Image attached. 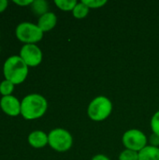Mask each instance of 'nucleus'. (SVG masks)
Listing matches in <instances>:
<instances>
[{
	"label": "nucleus",
	"mask_w": 159,
	"mask_h": 160,
	"mask_svg": "<svg viewBox=\"0 0 159 160\" xmlns=\"http://www.w3.org/2000/svg\"><path fill=\"white\" fill-rule=\"evenodd\" d=\"M48 109L46 98L39 94H29L21 100V115L25 120L42 117Z\"/></svg>",
	"instance_id": "nucleus-1"
},
{
	"label": "nucleus",
	"mask_w": 159,
	"mask_h": 160,
	"mask_svg": "<svg viewBox=\"0 0 159 160\" xmlns=\"http://www.w3.org/2000/svg\"><path fill=\"white\" fill-rule=\"evenodd\" d=\"M112 102L105 96L96 97L88 105L87 114L95 122L106 120L112 112Z\"/></svg>",
	"instance_id": "nucleus-3"
},
{
	"label": "nucleus",
	"mask_w": 159,
	"mask_h": 160,
	"mask_svg": "<svg viewBox=\"0 0 159 160\" xmlns=\"http://www.w3.org/2000/svg\"><path fill=\"white\" fill-rule=\"evenodd\" d=\"M89 8H99L107 4L106 0H82Z\"/></svg>",
	"instance_id": "nucleus-17"
},
{
	"label": "nucleus",
	"mask_w": 159,
	"mask_h": 160,
	"mask_svg": "<svg viewBox=\"0 0 159 160\" xmlns=\"http://www.w3.org/2000/svg\"><path fill=\"white\" fill-rule=\"evenodd\" d=\"M29 72L28 66L23 62L20 55H11L6 59L3 65V74L6 80L14 85L22 83Z\"/></svg>",
	"instance_id": "nucleus-2"
},
{
	"label": "nucleus",
	"mask_w": 159,
	"mask_h": 160,
	"mask_svg": "<svg viewBox=\"0 0 159 160\" xmlns=\"http://www.w3.org/2000/svg\"><path fill=\"white\" fill-rule=\"evenodd\" d=\"M57 23V17L56 15L52 12L49 11L47 13H45L44 15L38 17V21H37V26L41 29V31L43 33L45 32H49L51 30H52L55 25Z\"/></svg>",
	"instance_id": "nucleus-10"
},
{
	"label": "nucleus",
	"mask_w": 159,
	"mask_h": 160,
	"mask_svg": "<svg viewBox=\"0 0 159 160\" xmlns=\"http://www.w3.org/2000/svg\"><path fill=\"white\" fill-rule=\"evenodd\" d=\"M150 142H151V145L152 146H155V147H159V136L153 133L149 139Z\"/></svg>",
	"instance_id": "nucleus-19"
},
{
	"label": "nucleus",
	"mask_w": 159,
	"mask_h": 160,
	"mask_svg": "<svg viewBox=\"0 0 159 160\" xmlns=\"http://www.w3.org/2000/svg\"><path fill=\"white\" fill-rule=\"evenodd\" d=\"M89 10H90V8L82 1L76 5V7L72 10V14L76 19H83L88 15Z\"/></svg>",
	"instance_id": "nucleus-13"
},
{
	"label": "nucleus",
	"mask_w": 159,
	"mask_h": 160,
	"mask_svg": "<svg viewBox=\"0 0 159 160\" xmlns=\"http://www.w3.org/2000/svg\"><path fill=\"white\" fill-rule=\"evenodd\" d=\"M139 160H159V147L147 145L139 152Z\"/></svg>",
	"instance_id": "nucleus-11"
},
{
	"label": "nucleus",
	"mask_w": 159,
	"mask_h": 160,
	"mask_svg": "<svg viewBox=\"0 0 159 160\" xmlns=\"http://www.w3.org/2000/svg\"><path fill=\"white\" fill-rule=\"evenodd\" d=\"M0 108L5 114L11 117H16L21 114V101L12 95L1 98Z\"/></svg>",
	"instance_id": "nucleus-8"
},
{
	"label": "nucleus",
	"mask_w": 159,
	"mask_h": 160,
	"mask_svg": "<svg viewBox=\"0 0 159 160\" xmlns=\"http://www.w3.org/2000/svg\"><path fill=\"white\" fill-rule=\"evenodd\" d=\"M122 142L126 149L139 153L147 146V137L139 129H129L124 133Z\"/></svg>",
	"instance_id": "nucleus-6"
},
{
	"label": "nucleus",
	"mask_w": 159,
	"mask_h": 160,
	"mask_svg": "<svg viewBox=\"0 0 159 160\" xmlns=\"http://www.w3.org/2000/svg\"><path fill=\"white\" fill-rule=\"evenodd\" d=\"M54 4L63 11H72L78 2L76 0H55Z\"/></svg>",
	"instance_id": "nucleus-14"
},
{
	"label": "nucleus",
	"mask_w": 159,
	"mask_h": 160,
	"mask_svg": "<svg viewBox=\"0 0 159 160\" xmlns=\"http://www.w3.org/2000/svg\"><path fill=\"white\" fill-rule=\"evenodd\" d=\"M0 36H1V34H0Z\"/></svg>",
	"instance_id": "nucleus-23"
},
{
	"label": "nucleus",
	"mask_w": 159,
	"mask_h": 160,
	"mask_svg": "<svg viewBox=\"0 0 159 160\" xmlns=\"http://www.w3.org/2000/svg\"><path fill=\"white\" fill-rule=\"evenodd\" d=\"M14 84L7 81V80H3L0 82V94L2 97H7V96H11L13 91H14Z\"/></svg>",
	"instance_id": "nucleus-15"
},
{
	"label": "nucleus",
	"mask_w": 159,
	"mask_h": 160,
	"mask_svg": "<svg viewBox=\"0 0 159 160\" xmlns=\"http://www.w3.org/2000/svg\"><path fill=\"white\" fill-rule=\"evenodd\" d=\"M48 144L52 149L59 153H65L70 150L73 144V138L67 129L57 128L48 134Z\"/></svg>",
	"instance_id": "nucleus-5"
},
{
	"label": "nucleus",
	"mask_w": 159,
	"mask_h": 160,
	"mask_svg": "<svg viewBox=\"0 0 159 160\" xmlns=\"http://www.w3.org/2000/svg\"><path fill=\"white\" fill-rule=\"evenodd\" d=\"M43 35L44 33L37 24L30 22H22L15 29L17 39L24 44H36L43 38Z\"/></svg>",
	"instance_id": "nucleus-4"
},
{
	"label": "nucleus",
	"mask_w": 159,
	"mask_h": 160,
	"mask_svg": "<svg viewBox=\"0 0 159 160\" xmlns=\"http://www.w3.org/2000/svg\"><path fill=\"white\" fill-rule=\"evenodd\" d=\"M19 55L28 68L37 67L41 64L43 59L42 51L36 44H24L21 48Z\"/></svg>",
	"instance_id": "nucleus-7"
},
{
	"label": "nucleus",
	"mask_w": 159,
	"mask_h": 160,
	"mask_svg": "<svg viewBox=\"0 0 159 160\" xmlns=\"http://www.w3.org/2000/svg\"><path fill=\"white\" fill-rule=\"evenodd\" d=\"M13 3L20 7H27V6H31L33 0H14Z\"/></svg>",
	"instance_id": "nucleus-20"
},
{
	"label": "nucleus",
	"mask_w": 159,
	"mask_h": 160,
	"mask_svg": "<svg viewBox=\"0 0 159 160\" xmlns=\"http://www.w3.org/2000/svg\"><path fill=\"white\" fill-rule=\"evenodd\" d=\"M27 142H28L29 145L32 146L33 148H36V149L43 148L49 142L48 134H46L42 130L32 131L27 137Z\"/></svg>",
	"instance_id": "nucleus-9"
},
{
	"label": "nucleus",
	"mask_w": 159,
	"mask_h": 160,
	"mask_svg": "<svg viewBox=\"0 0 159 160\" xmlns=\"http://www.w3.org/2000/svg\"><path fill=\"white\" fill-rule=\"evenodd\" d=\"M91 160H110V158L105 155L98 154V155H96L95 157H93V158Z\"/></svg>",
	"instance_id": "nucleus-22"
},
{
	"label": "nucleus",
	"mask_w": 159,
	"mask_h": 160,
	"mask_svg": "<svg viewBox=\"0 0 159 160\" xmlns=\"http://www.w3.org/2000/svg\"><path fill=\"white\" fill-rule=\"evenodd\" d=\"M119 160H139V153L126 149L119 155Z\"/></svg>",
	"instance_id": "nucleus-16"
},
{
	"label": "nucleus",
	"mask_w": 159,
	"mask_h": 160,
	"mask_svg": "<svg viewBox=\"0 0 159 160\" xmlns=\"http://www.w3.org/2000/svg\"><path fill=\"white\" fill-rule=\"evenodd\" d=\"M7 6H8L7 0H0V13L5 11L7 9Z\"/></svg>",
	"instance_id": "nucleus-21"
},
{
	"label": "nucleus",
	"mask_w": 159,
	"mask_h": 160,
	"mask_svg": "<svg viewBox=\"0 0 159 160\" xmlns=\"http://www.w3.org/2000/svg\"><path fill=\"white\" fill-rule=\"evenodd\" d=\"M151 128L153 133L159 136V111L155 112L151 119Z\"/></svg>",
	"instance_id": "nucleus-18"
},
{
	"label": "nucleus",
	"mask_w": 159,
	"mask_h": 160,
	"mask_svg": "<svg viewBox=\"0 0 159 160\" xmlns=\"http://www.w3.org/2000/svg\"><path fill=\"white\" fill-rule=\"evenodd\" d=\"M30 8L34 14L40 17L49 12V3L45 0H33Z\"/></svg>",
	"instance_id": "nucleus-12"
}]
</instances>
